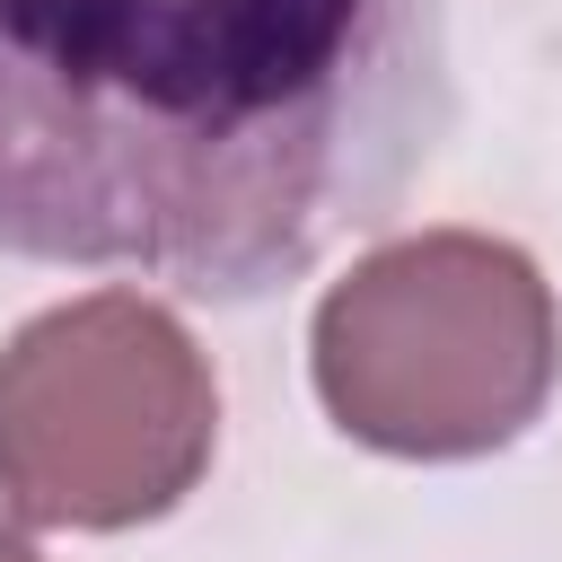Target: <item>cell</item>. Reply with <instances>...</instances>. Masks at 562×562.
<instances>
[{"label": "cell", "instance_id": "6da1fadb", "mask_svg": "<svg viewBox=\"0 0 562 562\" xmlns=\"http://www.w3.org/2000/svg\"><path fill=\"white\" fill-rule=\"evenodd\" d=\"M457 0H0V263L255 307L457 123Z\"/></svg>", "mask_w": 562, "mask_h": 562}, {"label": "cell", "instance_id": "277c9868", "mask_svg": "<svg viewBox=\"0 0 562 562\" xmlns=\"http://www.w3.org/2000/svg\"><path fill=\"white\" fill-rule=\"evenodd\" d=\"M0 562H44L35 544H18V536H0Z\"/></svg>", "mask_w": 562, "mask_h": 562}, {"label": "cell", "instance_id": "7a4b0ae2", "mask_svg": "<svg viewBox=\"0 0 562 562\" xmlns=\"http://www.w3.org/2000/svg\"><path fill=\"white\" fill-rule=\"evenodd\" d=\"M307 360L342 439L422 465L492 457L562 378V307L509 237L422 228L325 290Z\"/></svg>", "mask_w": 562, "mask_h": 562}, {"label": "cell", "instance_id": "3957f363", "mask_svg": "<svg viewBox=\"0 0 562 562\" xmlns=\"http://www.w3.org/2000/svg\"><path fill=\"white\" fill-rule=\"evenodd\" d=\"M220 439L193 334L140 290L35 316L0 351V501L18 527L167 518Z\"/></svg>", "mask_w": 562, "mask_h": 562}]
</instances>
